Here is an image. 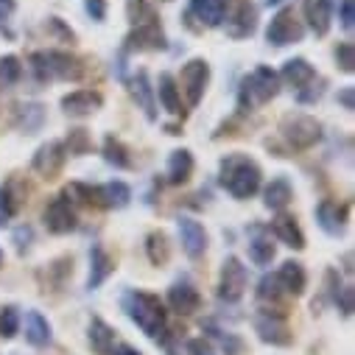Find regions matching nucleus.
<instances>
[{
    "label": "nucleus",
    "instance_id": "1",
    "mask_svg": "<svg viewBox=\"0 0 355 355\" xmlns=\"http://www.w3.org/2000/svg\"><path fill=\"white\" fill-rule=\"evenodd\" d=\"M221 185L235 199H249L260 188V168L241 154H232L221 162Z\"/></svg>",
    "mask_w": 355,
    "mask_h": 355
},
{
    "label": "nucleus",
    "instance_id": "2",
    "mask_svg": "<svg viewBox=\"0 0 355 355\" xmlns=\"http://www.w3.org/2000/svg\"><path fill=\"white\" fill-rule=\"evenodd\" d=\"M123 308H126V313L135 319V324L146 336H151V338L162 336V330H165V311H162V302L154 294L132 291V294L123 297Z\"/></svg>",
    "mask_w": 355,
    "mask_h": 355
},
{
    "label": "nucleus",
    "instance_id": "3",
    "mask_svg": "<svg viewBox=\"0 0 355 355\" xmlns=\"http://www.w3.org/2000/svg\"><path fill=\"white\" fill-rule=\"evenodd\" d=\"M277 90H280L277 73L272 67H266V64L254 67V73L246 76L243 84H241V96H238L241 98V110H254V107H260L266 101H272L277 96Z\"/></svg>",
    "mask_w": 355,
    "mask_h": 355
},
{
    "label": "nucleus",
    "instance_id": "4",
    "mask_svg": "<svg viewBox=\"0 0 355 355\" xmlns=\"http://www.w3.org/2000/svg\"><path fill=\"white\" fill-rule=\"evenodd\" d=\"M34 62V73L42 78V81H51V78H64V81H76L81 78V64L78 59H73L70 53H59V51H42V53H34L31 56Z\"/></svg>",
    "mask_w": 355,
    "mask_h": 355
},
{
    "label": "nucleus",
    "instance_id": "5",
    "mask_svg": "<svg viewBox=\"0 0 355 355\" xmlns=\"http://www.w3.org/2000/svg\"><path fill=\"white\" fill-rule=\"evenodd\" d=\"M283 135L294 148H311L322 137V126L311 115H288L283 121Z\"/></svg>",
    "mask_w": 355,
    "mask_h": 355
},
{
    "label": "nucleus",
    "instance_id": "6",
    "mask_svg": "<svg viewBox=\"0 0 355 355\" xmlns=\"http://www.w3.org/2000/svg\"><path fill=\"white\" fill-rule=\"evenodd\" d=\"M246 266L238 257H227L224 260V269H221V283H218V297L224 302H238L246 291Z\"/></svg>",
    "mask_w": 355,
    "mask_h": 355
},
{
    "label": "nucleus",
    "instance_id": "7",
    "mask_svg": "<svg viewBox=\"0 0 355 355\" xmlns=\"http://www.w3.org/2000/svg\"><path fill=\"white\" fill-rule=\"evenodd\" d=\"M302 34H305L302 23H300V20L294 17V12H288V9H283L277 17H272L269 28H266V40H269L272 45H277V48L291 45V42H300Z\"/></svg>",
    "mask_w": 355,
    "mask_h": 355
},
{
    "label": "nucleus",
    "instance_id": "8",
    "mask_svg": "<svg viewBox=\"0 0 355 355\" xmlns=\"http://www.w3.org/2000/svg\"><path fill=\"white\" fill-rule=\"evenodd\" d=\"M207 78H210V67H207V62L193 59V62H188V64H185V70H182L180 81H182V90H185V96H188V104H191V107H196V104L202 101L205 87H207Z\"/></svg>",
    "mask_w": 355,
    "mask_h": 355
},
{
    "label": "nucleus",
    "instance_id": "9",
    "mask_svg": "<svg viewBox=\"0 0 355 355\" xmlns=\"http://www.w3.org/2000/svg\"><path fill=\"white\" fill-rule=\"evenodd\" d=\"M45 227L56 235H64L70 230H76V213L70 207V202L64 196H56L48 207H45Z\"/></svg>",
    "mask_w": 355,
    "mask_h": 355
},
{
    "label": "nucleus",
    "instance_id": "10",
    "mask_svg": "<svg viewBox=\"0 0 355 355\" xmlns=\"http://www.w3.org/2000/svg\"><path fill=\"white\" fill-rule=\"evenodd\" d=\"M254 327H257V333H260V338H263L266 344H288V341H291L288 327H286V322H283L280 313H272V311L257 313Z\"/></svg>",
    "mask_w": 355,
    "mask_h": 355
},
{
    "label": "nucleus",
    "instance_id": "11",
    "mask_svg": "<svg viewBox=\"0 0 355 355\" xmlns=\"http://www.w3.org/2000/svg\"><path fill=\"white\" fill-rule=\"evenodd\" d=\"M126 42H129V51H159L165 48V34L154 20H148V23H140Z\"/></svg>",
    "mask_w": 355,
    "mask_h": 355
},
{
    "label": "nucleus",
    "instance_id": "12",
    "mask_svg": "<svg viewBox=\"0 0 355 355\" xmlns=\"http://www.w3.org/2000/svg\"><path fill=\"white\" fill-rule=\"evenodd\" d=\"M62 162H64V146L62 143H45L37 154H34V171L37 173H42L45 180H53V176L59 173V168H62Z\"/></svg>",
    "mask_w": 355,
    "mask_h": 355
},
{
    "label": "nucleus",
    "instance_id": "13",
    "mask_svg": "<svg viewBox=\"0 0 355 355\" xmlns=\"http://www.w3.org/2000/svg\"><path fill=\"white\" fill-rule=\"evenodd\" d=\"M101 104H104V98L98 93H93V90H76V93H70V96L62 98L64 112L67 115H78V118L93 115L96 110H101Z\"/></svg>",
    "mask_w": 355,
    "mask_h": 355
},
{
    "label": "nucleus",
    "instance_id": "14",
    "mask_svg": "<svg viewBox=\"0 0 355 355\" xmlns=\"http://www.w3.org/2000/svg\"><path fill=\"white\" fill-rule=\"evenodd\" d=\"M180 235H182V246L188 252V257H202L207 249V232L199 221L193 218H180Z\"/></svg>",
    "mask_w": 355,
    "mask_h": 355
},
{
    "label": "nucleus",
    "instance_id": "15",
    "mask_svg": "<svg viewBox=\"0 0 355 355\" xmlns=\"http://www.w3.org/2000/svg\"><path fill=\"white\" fill-rule=\"evenodd\" d=\"M168 302L176 313H193L199 308V291L188 283V280H180L173 283L171 291H168Z\"/></svg>",
    "mask_w": 355,
    "mask_h": 355
},
{
    "label": "nucleus",
    "instance_id": "16",
    "mask_svg": "<svg viewBox=\"0 0 355 355\" xmlns=\"http://www.w3.org/2000/svg\"><path fill=\"white\" fill-rule=\"evenodd\" d=\"M305 17L316 37L330 31V0H305Z\"/></svg>",
    "mask_w": 355,
    "mask_h": 355
},
{
    "label": "nucleus",
    "instance_id": "17",
    "mask_svg": "<svg viewBox=\"0 0 355 355\" xmlns=\"http://www.w3.org/2000/svg\"><path fill=\"white\" fill-rule=\"evenodd\" d=\"M275 277H277L280 288L288 291V294H294V297L305 291V269H302L300 263H294V260H286Z\"/></svg>",
    "mask_w": 355,
    "mask_h": 355
},
{
    "label": "nucleus",
    "instance_id": "18",
    "mask_svg": "<svg viewBox=\"0 0 355 355\" xmlns=\"http://www.w3.org/2000/svg\"><path fill=\"white\" fill-rule=\"evenodd\" d=\"M227 0H191V15H196L205 26H221Z\"/></svg>",
    "mask_w": 355,
    "mask_h": 355
},
{
    "label": "nucleus",
    "instance_id": "19",
    "mask_svg": "<svg viewBox=\"0 0 355 355\" xmlns=\"http://www.w3.org/2000/svg\"><path fill=\"white\" fill-rule=\"evenodd\" d=\"M283 78H286L291 87H297V90H302L305 84H311V81L316 78V70H313L305 59H288V62L283 64Z\"/></svg>",
    "mask_w": 355,
    "mask_h": 355
},
{
    "label": "nucleus",
    "instance_id": "20",
    "mask_svg": "<svg viewBox=\"0 0 355 355\" xmlns=\"http://www.w3.org/2000/svg\"><path fill=\"white\" fill-rule=\"evenodd\" d=\"M254 31V9L249 3H241L238 12L232 15V20H227V34L235 40H243Z\"/></svg>",
    "mask_w": 355,
    "mask_h": 355
},
{
    "label": "nucleus",
    "instance_id": "21",
    "mask_svg": "<svg viewBox=\"0 0 355 355\" xmlns=\"http://www.w3.org/2000/svg\"><path fill=\"white\" fill-rule=\"evenodd\" d=\"M26 341L34 347H45L51 341V324L40 311H31L26 316Z\"/></svg>",
    "mask_w": 355,
    "mask_h": 355
},
{
    "label": "nucleus",
    "instance_id": "22",
    "mask_svg": "<svg viewBox=\"0 0 355 355\" xmlns=\"http://www.w3.org/2000/svg\"><path fill=\"white\" fill-rule=\"evenodd\" d=\"M191 171H193V157H191V151L180 148V151L171 154V159H168V180H171L173 185L188 182Z\"/></svg>",
    "mask_w": 355,
    "mask_h": 355
},
{
    "label": "nucleus",
    "instance_id": "23",
    "mask_svg": "<svg viewBox=\"0 0 355 355\" xmlns=\"http://www.w3.org/2000/svg\"><path fill=\"white\" fill-rule=\"evenodd\" d=\"M316 221L327 235H338L344 227V210L336 202H322L316 210Z\"/></svg>",
    "mask_w": 355,
    "mask_h": 355
},
{
    "label": "nucleus",
    "instance_id": "24",
    "mask_svg": "<svg viewBox=\"0 0 355 355\" xmlns=\"http://www.w3.org/2000/svg\"><path fill=\"white\" fill-rule=\"evenodd\" d=\"M42 123H45V107H40V104H20L17 107V126L23 132L34 135L42 129Z\"/></svg>",
    "mask_w": 355,
    "mask_h": 355
},
{
    "label": "nucleus",
    "instance_id": "25",
    "mask_svg": "<svg viewBox=\"0 0 355 355\" xmlns=\"http://www.w3.org/2000/svg\"><path fill=\"white\" fill-rule=\"evenodd\" d=\"M275 235H277L286 246H291V249H302V246H305V235H302V230H300L297 221L288 218V216H280V218L275 221Z\"/></svg>",
    "mask_w": 355,
    "mask_h": 355
},
{
    "label": "nucleus",
    "instance_id": "26",
    "mask_svg": "<svg viewBox=\"0 0 355 355\" xmlns=\"http://www.w3.org/2000/svg\"><path fill=\"white\" fill-rule=\"evenodd\" d=\"M96 196H98L101 205H107V207H126L129 199H132V191H129V185H123V182H107L104 188L96 191Z\"/></svg>",
    "mask_w": 355,
    "mask_h": 355
},
{
    "label": "nucleus",
    "instance_id": "27",
    "mask_svg": "<svg viewBox=\"0 0 355 355\" xmlns=\"http://www.w3.org/2000/svg\"><path fill=\"white\" fill-rule=\"evenodd\" d=\"M159 101H162V107H165L171 115H180V112H182L180 90H176L171 73H162V76H159Z\"/></svg>",
    "mask_w": 355,
    "mask_h": 355
},
{
    "label": "nucleus",
    "instance_id": "28",
    "mask_svg": "<svg viewBox=\"0 0 355 355\" xmlns=\"http://www.w3.org/2000/svg\"><path fill=\"white\" fill-rule=\"evenodd\" d=\"M90 263H93V272H90V288H98L101 283H104V277L112 272V260H110V254L101 249V246H93V252H90Z\"/></svg>",
    "mask_w": 355,
    "mask_h": 355
},
{
    "label": "nucleus",
    "instance_id": "29",
    "mask_svg": "<svg viewBox=\"0 0 355 355\" xmlns=\"http://www.w3.org/2000/svg\"><path fill=\"white\" fill-rule=\"evenodd\" d=\"M112 341H115L112 327L104 319H93V324H90V344H93V349L107 355V352H112Z\"/></svg>",
    "mask_w": 355,
    "mask_h": 355
},
{
    "label": "nucleus",
    "instance_id": "30",
    "mask_svg": "<svg viewBox=\"0 0 355 355\" xmlns=\"http://www.w3.org/2000/svg\"><path fill=\"white\" fill-rule=\"evenodd\" d=\"M132 93H135V98L140 101V107H143V112L148 115V121H154L157 112H154V98H151V87H148V76H146V70H140V73L135 76V81H132Z\"/></svg>",
    "mask_w": 355,
    "mask_h": 355
},
{
    "label": "nucleus",
    "instance_id": "31",
    "mask_svg": "<svg viewBox=\"0 0 355 355\" xmlns=\"http://www.w3.org/2000/svg\"><path fill=\"white\" fill-rule=\"evenodd\" d=\"M266 207L269 210H283L291 202V185L286 180H275L269 188H266Z\"/></svg>",
    "mask_w": 355,
    "mask_h": 355
},
{
    "label": "nucleus",
    "instance_id": "32",
    "mask_svg": "<svg viewBox=\"0 0 355 355\" xmlns=\"http://www.w3.org/2000/svg\"><path fill=\"white\" fill-rule=\"evenodd\" d=\"M146 249H148V257H151L154 266H162V263L168 260V254H171V249H168V238H165L162 232H151L148 241H146Z\"/></svg>",
    "mask_w": 355,
    "mask_h": 355
},
{
    "label": "nucleus",
    "instance_id": "33",
    "mask_svg": "<svg viewBox=\"0 0 355 355\" xmlns=\"http://www.w3.org/2000/svg\"><path fill=\"white\" fill-rule=\"evenodd\" d=\"M249 257L257 263V266H269L275 260V243L266 241V238H254L249 243Z\"/></svg>",
    "mask_w": 355,
    "mask_h": 355
},
{
    "label": "nucleus",
    "instance_id": "34",
    "mask_svg": "<svg viewBox=\"0 0 355 355\" xmlns=\"http://www.w3.org/2000/svg\"><path fill=\"white\" fill-rule=\"evenodd\" d=\"M20 73H23V67H20L17 56H3L0 59V87H12L20 78Z\"/></svg>",
    "mask_w": 355,
    "mask_h": 355
},
{
    "label": "nucleus",
    "instance_id": "35",
    "mask_svg": "<svg viewBox=\"0 0 355 355\" xmlns=\"http://www.w3.org/2000/svg\"><path fill=\"white\" fill-rule=\"evenodd\" d=\"M17 330H20V313H17V308L9 305V308L0 311V336H3V338H15Z\"/></svg>",
    "mask_w": 355,
    "mask_h": 355
},
{
    "label": "nucleus",
    "instance_id": "36",
    "mask_svg": "<svg viewBox=\"0 0 355 355\" xmlns=\"http://www.w3.org/2000/svg\"><path fill=\"white\" fill-rule=\"evenodd\" d=\"M104 154H107V159H110V162H115L118 168H126V165H129L126 148H123L115 137H107V143H104Z\"/></svg>",
    "mask_w": 355,
    "mask_h": 355
},
{
    "label": "nucleus",
    "instance_id": "37",
    "mask_svg": "<svg viewBox=\"0 0 355 355\" xmlns=\"http://www.w3.org/2000/svg\"><path fill=\"white\" fill-rule=\"evenodd\" d=\"M336 62L341 64L344 73H352L355 70V45L352 42H341L336 48Z\"/></svg>",
    "mask_w": 355,
    "mask_h": 355
},
{
    "label": "nucleus",
    "instance_id": "38",
    "mask_svg": "<svg viewBox=\"0 0 355 355\" xmlns=\"http://www.w3.org/2000/svg\"><path fill=\"white\" fill-rule=\"evenodd\" d=\"M280 291H283V288H280L277 277H275V275H272V277H269V275H266V277L260 280L257 297H260V300H277V297H280Z\"/></svg>",
    "mask_w": 355,
    "mask_h": 355
},
{
    "label": "nucleus",
    "instance_id": "39",
    "mask_svg": "<svg viewBox=\"0 0 355 355\" xmlns=\"http://www.w3.org/2000/svg\"><path fill=\"white\" fill-rule=\"evenodd\" d=\"M336 305H338V311L344 313V316H349L352 311H355V302H352V297H355V291L349 288V286H344V288H338L336 294Z\"/></svg>",
    "mask_w": 355,
    "mask_h": 355
},
{
    "label": "nucleus",
    "instance_id": "40",
    "mask_svg": "<svg viewBox=\"0 0 355 355\" xmlns=\"http://www.w3.org/2000/svg\"><path fill=\"white\" fill-rule=\"evenodd\" d=\"M67 148L70 154H84L87 151V132L84 129H73L67 137Z\"/></svg>",
    "mask_w": 355,
    "mask_h": 355
},
{
    "label": "nucleus",
    "instance_id": "41",
    "mask_svg": "<svg viewBox=\"0 0 355 355\" xmlns=\"http://www.w3.org/2000/svg\"><path fill=\"white\" fill-rule=\"evenodd\" d=\"M355 23V0H341V26L344 31H352Z\"/></svg>",
    "mask_w": 355,
    "mask_h": 355
},
{
    "label": "nucleus",
    "instance_id": "42",
    "mask_svg": "<svg viewBox=\"0 0 355 355\" xmlns=\"http://www.w3.org/2000/svg\"><path fill=\"white\" fill-rule=\"evenodd\" d=\"M87 15L93 20H104L107 17V3L104 0H87Z\"/></svg>",
    "mask_w": 355,
    "mask_h": 355
},
{
    "label": "nucleus",
    "instance_id": "43",
    "mask_svg": "<svg viewBox=\"0 0 355 355\" xmlns=\"http://www.w3.org/2000/svg\"><path fill=\"white\" fill-rule=\"evenodd\" d=\"M188 352H191V355H216L213 347H210V341H205V338H193V341L188 344Z\"/></svg>",
    "mask_w": 355,
    "mask_h": 355
},
{
    "label": "nucleus",
    "instance_id": "44",
    "mask_svg": "<svg viewBox=\"0 0 355 355\" xmlns=\"http://www.w3.org/2000/svg\"><path fill=\"white\" fill-rule=\"evenodd\" d=\"M338 101L344 104V110H355V90L352 87H344V90L338 93Z\"/></svg>",
    "mask_w": 355,
    "mask_h": 355
},
{
    "label": "nucleus",
    "instance_id": "45",
    "mask_svg": "<svg viewBox=\"0 0 355 355\" xmlns=\"http://www.w3.org/2000/svg\"><path fill=\"white\" fill-rule=\"evenodd\" d=\"M15 9H17V3H15V0H0V23H3V20H9V17L15 15Z\"/></svg>",
    "mask_w": 355,
    "mask_h": 355
},
{
    "label": "nucleus",
    "instance_id": "46",
    "mask_svg": "<svg viewBox=\"0 0 355 355\" xmlns=\"http://www.w3.org/2000/svg\"><path fill=\"white\" fill-rule=\"evenodd\" d=\"M115 355H140L135 347H129V344H121L118 349H115Z\"/></svg>",
    "mask_w": 355,
    "mask_h": 355
},
{
    "label": "nucleus",
    "instance_id": "47",
    "mask_svg": "<svg viewBox=\"0 0 355 355\" xmlns=\"http://www.w3.org/2000/svg\"><path fill=\"white\" fill-rule=\"evenodd\" d=\"M266 3H269V6H277V3H283V0H266Z\"/></svg>",
    "mask_w": 355,
    "mask_h": 355
},
{
    "label": "nucleus",
    "instance_id": "48",
    "mask_svg": "<svg viewBox=\"0 0 355 355\" xmlns=\"http://www.w3.org/2000/svg\"><path fill=\"white\" fill-rule=\"evenodd\" d=\"M0 260H3V252H0Z\"/></svg>",
    "mask_w": 355,
    "mask_h": 355
}]
</instances>
